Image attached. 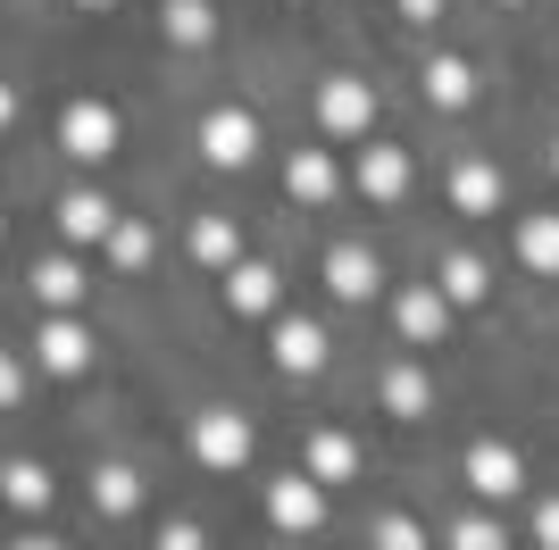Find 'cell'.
<instances>
[{
	"label": "cell",
	"instance_id": "obj_19",
	"mask_svg": "<svg viewBox=\"0 0 559 550\" xmlns=\"http://www.w3.org/2000/svg\"><path fill=\"white\" fill-rule=\"evenodd\" d=\"M0 501H9V509H25V517H34V509H50V467L17 458V467L0 476Z\"/></svg>",
	"mask_w": 559,
	"mask_h": 550
},
{
	"label": "cell",
	"instance_id": "obj_21",
	"mask_svg": "<svg viewBox=\"0 0 559 550\" xmlns=\"http://www.w3.org/2000/svg\"><path fill=\"white\" fill-rule=\"evenodd\" d=\"M467 92H476V68H467V59H435V68H426V100H435V109H467Z\"/></svg>",
	"mask_w": 559,
	"mask_h": 550
},
{
	"label": "cell",
	"instance_id": "obj_8",
	"mask_svg": "<svg viewBox=\"0 0 559 550\" xmlns=\"http://www.w3.org/2000/svg\"><path fill=\"white\" fill-rule=\"evenodd\" d=\"M376 284H384L376 251H359V242H334V251H326V292H334V300H368Z\"/></svg>",
	"mask_w": 559,
	"mask_h": 550
},
{
	"label": "cell",
	"instance_id": "obj_36",
	"mask_svg": "<svg viewBox=\"0 0 559 550\" xmlns=\"http://www.w3.org/2000/svg\"><path fill=\"white\" fill-rule=\"evenodd\" d=\"M510 9H526V0H510Z\"/></svg>",
	"mask_w": 559,
	"mask_h": 550
},
{
	"label": "cell",
	"instance_id": "obj_15",
	"mask_svg": "<svg viewBox=\"0 0 559 550\" xmlns=\"http://www.w3.org/2000/svg\"><path fill=\"white\" fill-rule=\"evenodd\" d=\"M284 192H293V201H334V159L326 151H293V159H284Z\"/></svg>",
	"mask_w": 559,
	"mask_h": 550
},
{
	"label": "cell",
	"instance_id": "obj_17",
	"mask_svg": "<svg viewBox=\"0 0 559 550\" xmlns=\"http://www.w3.org/2000/svg\"><path fill=\"white\" fill-rule=\"evenodd\" d=\"M518 259H526L535 275H559V208H543V217L518 226Z\"/></svg>",
	"mask_w": 559,
	"mask_h": 550
},
{
	"label": "cell",
	"instance_id": "obj_22",
	"mask_svg": "<svg viewBox=\"0 0 559 550\" xmlns=\"http://www.w3.org/2000/svg\"><path fill=\"white\" fill-rule=\"evenodd\" d=\"M492 292V275H485V259H467V251H451L443 259V300L451 309H467V300H485Z\"/></svg>",
	"mask_w": 559,
	"mask_h": 550
},
{
	"label": "cell",
	"instance_id": "obj_5",
	"mask_svg": "<svg viewBox=\"0 0 559 550\" xmlns=\"http://www.w3.org/2000/svg\"><path fill=\"white\" fill-rule=\"evenodd\" d=\"M318 117H326V134H368V125H376V92L368 84H359V75H334V84L326 92H318Z\"/></svg>",
	"mask_w": 559,
	"mask_h": 550
},
{
	"label": "cell",
	"instance_id": "obj_9",
	"mask_svg": "<svg viewBox=\"0 0 559 550\" xmlns=\"http://www.w3.org/2000/svg\"><path fill=\"white\" fill-rule=\"evenodd\" d=\"M276 367L284 375H318V367H326V325L318 318H284L276 325Z\"/></svg>",
	"mask_w": 559,
	"mask_h": 550
},
{
	"label": "cell",
	"instance_id": "obj_18",
	"mask_svg": "<svg viewBox=\"0 0 559 550\" xmlns=\"http://www.w3.org/2000/svg\"><path fill=\"white\" fill-rule=\"evenodd\" d=\"M350 476H359L350 434H318V442H309V483H350Z\"/></svg>",
	"mask_w": 559,
	"mask_h": 550
},
{
	"label": "cell",
	"instance_id": "obj_28",
	"mask_svg": "<svg viewBox=\"0 0 559 550\" xmlns=\"http://www.w3.org/2000/svg\"><path fill=\"white\" fill-rule=\"evenodd\" d=\"M376 550H426V534L409 526V517H384V526H376Z\"/></svg>",
	"mask_w": 559,
	"mask_h": 550
},
{
	"label": "cell",
	"instance_id": "obj_10",
	"mask_svg": "<svg viewBox=\"0 0 559 550\" xmlns=\"http://www.w3.org/2000/svg\"><path fill=\"white\" fill-rule=\"evenodd\" d=\"M59 234H68V242H109L117 234V201L109 192H68V201H59Z\"/></svg>",
	"mask_w": 559,
	"mask_h": 550
},
{
	"label": "cell",
	"instance_id": "obj_35",
	"mask_svg": "<svg viewBox=\"0 0 559 550\" xmlns=\"http://www.w3.org/2000/svg\"><path fill=\"white\" fill-rule=\"evenodd\" d=\"M84 9H117V0H84Z\"/></svg>",
	"mask_w": 559,
	"mask_h": 550
},
{
	"label": "cell",
	"instance_id": "obj_1",
	"mask_svg": "<svg viewBox=\"0 0 559 550\" xmlns=\"http://www.w3.org/2000/svg\"><path fill=\"white\" fill-rule=\"evenodd\" d=\"M201 159L210 167H251L259 159V117L251 109H210L201 117Z\"/></svg>",
	"mask_w": 559,
	"mask_h": 550
},
{
	"label": "cell",
	"instance_id": "obj_34",
	"mask_svg": "<svg viewBox=\"0 0 559 550\" xmlns=\"http://www.w3.org/2000/svg\"><path fill=\"white\" fill-rule=\"evenodd\" d=\"M17 550H59V542H43V534H34V542H17Z\"/></svg>",
	"mask_w": 559,
	"mask_h": 550
},
{
	"label": "cell",
	"instance_id": "obj_11",
	"mask_svg": "<svg viewBox=\"0 0 559 550\" xmlns=\"http://www.w3.org/2000/svg\"><path fill=\"white\" fill-rule=\"evenodd\" d=\"M267 517H276L284 534H318V517H326V501H318V483H309V476H284L276 492H267Z\"/></svg>",
	"mask_w": 559,
	"mask_h": 550
},
{
	"label": "cell",
	"instance_id": "obj_33",
	"mask_svg": "<svg viewBox=\"0 0 559 550\" xmlns=\"http://www.w3.org/2000/svg\"><path fill=\"white\" fill-rule=\"evenodd\" d=\"M9 109H17V100H9V84H0V125H9Z\"/></svg>",
	"mask_w": 559,
	"mask_h": 550
},
{
	"label": "cell",
	"instance_id": "obj_2",
	"mask_svg": "<svg viewBox=\"0 0 559 550\" xmlns=\"http://www.w3.org/2000/svg\"><path fill=\"white\" fill-rule=\"evenodd\" d=\"M59 151H68V159H109V151H117V109H109V100H68V117H59Z\"/></svg>",
	"mask_w": 559,
	"mask_h": 550
},
{
	"label": "cell",
	"instance_id": "obj_37",
	"mask_svg": "<svg viewBox=\"0 0 559 550\" xmlns=\"http://www.w3.org/2000/svg\"><path fill=\"white\" fill-rule=\"evenodd\" d=\"M551 167H559V151H551Z\"/></svg>",
	"mask_w": 559,
	"mask_h": 550
},
{
	"label": "cell",
	"instance_id": "obj_20",
	"mask_svg": "<svg viewBox=\"0 0 559 550\" xmlns=\"http://www.w3.org/2000/svg\"><path fill=\"white\" fill-rule=\"evenodd\" d=\"M192 259H201V267H234V259H242L234 217H201V226H192Z\"/></svg>",
	"mask_w": 559,
	"mask_h": 550
},
{
	"label": "cell",
	"instance_id": "obj_6",
	"mask_svg": "<svg viewBox=\"0 0 559 550\" xmlns=\"http://www.w3.org/2000/svg\"><path fill=\"white\" fill-rule=\"evenodd\" d=\"M393 318H401V334H409V343H443V334H451V300H443V284H409V292L393 300Z\"/></svg>",
	"mask_w": 559,
	"mask_h": 550
},
{
	"label": "cell",
	"instance_id": "obj_26",
	"mask_svg": "<svg viewBox=\"0 0 559 550\" xmlns=\"http://www.w3.org/2000/svg\"><path fill=\"white\" fill-rule=\"evenodd\" d=\"M451 550H510V534H501V517H460Z\"/></svg>",
	"mask_w": 559,
	"mask_h": 550
},
{
	"label": "cell",
	"instance_id": "obj_24",
	"mask_svg": "<svg viewBox=\"0 0 559 550\" xmlns=\"http://www.w3.org/2000/svg\"><path fill=\"white\" fill-rule=\"evenodd\" d=\"M210 25H217V17H210V0H167V43H185V50H192V43H210Z\"/></svg>",
	"mask_w": 559,
	"mask_h": 550
},
{
	"label": "cell",
	"instance_id": "obj_29",
	"mask_svg": "<svg viewBox=\"0 0 559 550\" xmlns=\"http://www.w3.org/2000/svg\"><path fill=\"white\" fill-rule=\"evenodd\" d=\"M535 542H543V550H559V501H543V509H535Z\"/></svg>",
	"mask_w": 559,
	"mask_h": 550
},
{
	"label": "cell",
	"instance_id": "obj_16",
	"mask_svg": "<svg viewBox=\"0 0 559 550\" xmlns=\"http://www.w3.org/2000/svg\"><path fill=\"white\" fill-rule=\"evenodd\" d=\"M451 201H460V217H492V208H501V176H492L485 159H467L460 176H451Z\"/></svg>",
	"mask_w": 559,
	"mask_h": 550
},
{
	"label": "cell",
	"instance_id": "obj_13",
	"mask_svg": "<svg viewBox=\"0 0 559 550\" xmlns=\"http://www.w3.org/2000/svg\"><path fill=\"white\" fill-rule=\"evenodd\" d=\"M359 192H368V201H401V192H409V159H401L393 142H368V151H359Z\"/></svg>",
	"mask_w": 559,
	"mask_h": 550
},
{
	"label": "cell",
	"instance_id": "obj_7",
	"mask_svg": "<svg viewBox=\"0 0 559 550\" xmlns=\"http://www.w3.org/2000/svg\"><path fill=\"white\" fill-rule=\"evenodd\" d=\"M467 483H476L485 501H510L518 483H526V467H518L510 442H476V451H467Z\"/></svg>",
	"mask_w": 559,
	"mask_h": 550
},
{
	"label": "cell",
	"instance_id": "obj_3",
	"mask_svg": "<svg viewBox=\"0 0 559 550\" xmlns=\"http://www.w3.org/2000/svg\"><path fill=\"white\" fill-rule=\"evenodd\" d=\"M34 359H43L50 375H84V367H93V334H84V318H75V309H50L43 334H34Z\"/></svg>",
	"mask_w": 559,
	"mask_h": 550
},
{
	"label": "cell",
	"instance_id": "obj_32",
	"mask_svg": "<svg viewBox=\"0 0 559 550\" xmlns=\"http://www.w3.org/2000/svg\"><path fill=\"white\" fill-rule=\"evenodd\" d=\"M401 17H409V25H435V17H443V0H401Z\"/></svg>",
	"mask_w": 559,
	"mask_h": 550
},
{
	"label": "cell",
	"instance_id": "obj_4",
	"mask_svg": "<svg viewBox=\"0 0 559 550\" xmlns=\"http://www.w3.org/2000/svg\"><path fill=\"white\" fill-rule=\"evenodd\" d=\"M192 451H201V467H242V458H251V426H242V417L234 409H201L192 417Z\"/></svg>",
	"mask_w": 559,
	"mask_h": 550
},
{
	"label": "cell",
	"instance_id": "obj_14",
	"mask_svg": "<svg viewBox=\"0 0 559 550\" xmlns=\"http://www.w3.org/2000/svg\"><path fill=\"white\" fill-rule=\"evenodd\" d=\"M93 292V275H84V259H43V267H34V300H43V309H75V300Z\"/></svg>",
	"mask_w": 559,
	"mask_h": 550
},
{
	"label": "cell",
	"instance_id": "obj_27",
	"mask_svg": "<svg viewBox=\"0 0 559 550\" xmlns=\"http://www.w3.org/2000/svg\"><path fill=\"white\" fill-rule=\"evenodd\" d=\"M109 259H117V267H142V259H151V226H117L109 234Z\"/></svg>",
	"mask_w": 559,
	"mask_h": 550
},
{
	"label": "cell",
	"instance_id": "obj_12",
	"mask_svg": "<svg viewBox=\"0 0 559 550\" xmlns=\"http://www.w3.org/2000/svg\"><path fill=\"white\" fill-rule=\"evenodd\" d=\"M226 309H242V318H267V309H276V267L234 259V267H226Z\"/></svg>",
	"mask_w": 559,
	"mask_h": 550
},
{
	"label": "cell",
	"instance_id": "obj_25",
	"mask_svg": "<svg viewBox=\"0 0 559 550\" xmlns=\"http://www.w3.org/2000/svg\"><path fill=\"white\" fill-rule=\"evenodd\" d=\"M426 400H435V392H426L418 367H393V375H384V409H393V417H418Z\"/></svg>",
	"mask_w": 559,
	"mask_h": 550
},
{
	"label": "cell",
	"instance_id": "obj_30",
	"mask_svg": "<svg viewBox=\"0 0 559 550\" xmlns=\"http://www.w3.org/2000/svg\"><path fill=\"white\" fill-rule=\"evenodd\" d=\"M25 392V375H17V359H9V350H0V409H9V400H17Z\"/></svg>",
	"mask_w": 559,
	"mask_h": 550
},
{
	"label": "cell",
	"instance_id": "obj_31",
	"mask_svg": "<svg viewBox=\"0 0 559 550\" xmlns=\"http://www.w3.org/2000/svg\"><path fill=\"white\" fill-rule=\"evenodd\" d=\"M159 550H201V526H167V534H159Z\"/></svg>",
	"mask_w": 559,
	"mask_h": 550
},
{
	"label": "cell",
	"instance_id": "obj_23",
	"mask_svg": "<svg viewBox=\"0 0 559 550\" xmlns=\"http://www.w3.org/2000/svg\"><path fill=\"white\" fill-rule=\"evenodd\" d=\"M93 501H100V517H134V501H142V483H134V467H100L93 476Z\"/></svg>",
	"mask_w": 559,
	"mask_h": 550
}]
</instances>
